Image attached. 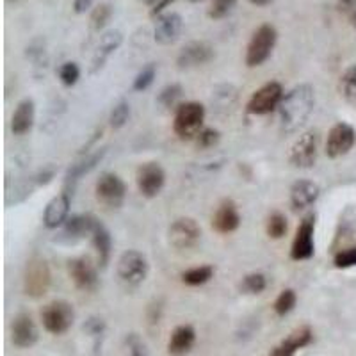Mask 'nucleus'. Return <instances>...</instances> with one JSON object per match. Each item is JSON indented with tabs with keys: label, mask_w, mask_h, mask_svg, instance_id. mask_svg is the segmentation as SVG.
I'll list each match as a JSON object with an SVG mask.
<instances>
[{
	"label": "nucleus",
	"mask_w": 356,
	"mask_h": 356,
	"mask_svg": "<svg viewBox=\"0 0 356 356\" xmlns=\"http://www.w3.org/2000/svg\"><path fill=\"white\" fill-rule=\"evenodd\" d=\"M316 107V89L310 84L292 88L278 107L280 127L285 134H294L308 122Z\"/></svg>",
	"instance_id": "obj_1"
},
{
	"label": "nucleus",
	"mask_w": 356,
	"mask_h": 356,
	"mask_svg": "<svg viewBox=\"0 0 356 356\" xmlns=\"http://www.w3.org/2000/svg\"><path fill=\"white\" fill-rule=\"evenodd\" d=\"M205 122V107L200 102H186L177 107L173 120V130L182 141L198 138Z\"/></svg>",
	"instance_id": "obj_2"
},
{
	"label": "nucleus",
	"mask_w": 356,
	"mask_h": 356,
	"mask_svg": "<svg viewBox=\"0 0 356 356\" xmlns=\"http://www.w3.org/2000/svg\"><path fill=\"white\" fill-rule=\"evenodd\" d=\"M278 41V33L271 24H264L257 29L246 49V65L250 68L264 65L271 57Z\"/></svg>",
	"instance_id": "obj_3"
},
{
	"label": "nucleus",
	"mask_w": 356,
	"mask_h": 356,
	"mask_svg": "<svg viewBox=\"0 0 356 356\" xmlns=\"http://www.w3.org/2000/svg\"><path fill=\"white\" fill-rule=\"evenodd\" d=\"M118 278L122 280V284L130 289H136L143 284L150 271L148 260L138 250L125 251L120 260H118Z\"/></svg>",
	"instance_id": "obj_4"
},
{
	"label": "nucleus",
	"mask_w": 356,
	"mask_h": 356,
	"mask_svg": "<svg viewBox=\"0 0 356 356\" xmlns=\"http://www.w3.org/2000/svg\"><path fill=\"white\" fill-rule=\"evenodd\" d=\"M95 196H97L98 203L106 207L107 211H116L125 203L127 186L116 173L106 171L98 177L97 186H95Z\"/></svg>",
	"instance_id": "obj_5"
},
{
	"label": "nucleus",
	"mask_w": 356,
	"mask_h": 356,
	"mask_svg": "<svg viewBox=\"0 0 356 356\" xmlns=\"http://www.w3.org/2000/svg\"><path fill=\"white\" fill-rule=\"evenodd\" d=\"M284 86L280 82H267L262 88H259L255 93L251 95L250 102H248L246 111L248 114L253 116H266V114L275 113L280 107L282 100H284Z\"/></svg>",
	"instance_id": "obj_6"
},
{
	"label": "nucleus",
	"mask_w": 356,
	"mask_h": 356,
	"mask_svg": "<svg viewBox=\"0 0 356 356\" xmlns=\"http://www.w3.org/2000/svg\"><path fill=\"white\" fill-rule=\"evenodd\" d=\"M41 321H43V328L47 332L52 335H63L73 326L75 310L68 301H52L41 310Z\"/></svg>",
	"instance_id": "obj_7"
},
{
	"label": "nucleus",
	"mask_w": 356,
	"mask_h": 356,
	"mask_svg": "<svg viewBox=\"0 0 356 356\" xmlns=\"http://www.w3.org/2000/svg\"><path fill=\"white\" fill-rule=\"evenodd\" d=\"M317 150H319L317 132L308 130L292 143L291 150H289V162L300 170H310L317 162Z\"/></svg>",
	"instance_id": "obj_8"
},
{
	"label": "nucleus",
	"mask_w": 356,
	"mask_h": 356,
	"mask_svg": "<svg viewBox=\"0 0 356 356\" xmlns=\"http://www.w3.org/2000/svg\"><path fill=\"white\" fill-rule=\"evenodd\" d=\"M24 287L25 294L38 300L43 298L50 287V269L41 257H33L27 262L24 275Z\"/></svg>",
	"instance_id": "obj_9"
},
{
	"label": "nucleus",
	"mask_w": 356,
	"mask_h": 356,
	"mask_svg": "<svg viewBox=\"0 0 356 356\" xmlns=\"http://www.w3.org/2000/svg\"><path fill=\"white\" fill-rule=\"evenodd\" d=\"M316 214H307L300 227L296 230L294 241L291 248V259L300 262V260H308L316 253Z\"/></svg>",
	"instance_id": "obj_10"
},
{
	"label": "nucleus",
	"mask_w": 356,
	"mask_h": 356,
	"mask_svg": "<svg viewBox=\"0 0 356 356\" xmlns=\"http://www.w3.org/2000/svg\"><path fill=\"white\" fill-rule=\"evenodd\" d=\"M202 239V228L193 218H178L168 230V241L177 250H191Z\"/></svg>",
	"instance_id": "obj_11"
},
{
	"label": "nucleus",
	"mask_w": 356,
	"mask_h": 356,
	"mask_svg": "<svg viewBox=\"0 0 356 356\" xmlns=\"http://www.w3.org/2000/svg\"><path fill=\"white\" fill-rule=\"evenodd\" d=\"M136 182H138L139 193L145 198H155L161 195L162 187L166 184V173L159 162H145L138 168Z\"/></svg>",
	"instance_id": "obj_12"
},
{
	"label": "nucleus",
	"mask_w": 356,
	"mask_h": 356,
	"mask_svg": "<svg viewBox=\"0 0 356 356\" xmlns=\"http://www.w3.org/2000/svg\"><path fill=\"white\" fill-rule=\"evenodd\" d=\"M356 143V132L349 123L340 122L332 127L326 141V155L330 159H339L349 154Z\"/></svg>",
	"instance_id": "obj_13"
},
{
	"label": "nucleus",
	"mask_w": 356,
	"mask_h": 356,
	"mask_svg": "<svg viewBox=\"0 0 356 356\" xmlns=\"http://www.w3.org/2000/svg\"><path fill=\"white\" fill-rule=\"evenodd\" d=\"M68 273L75 287L84 292H93L98 287V273L97 267L88 257H77L68 262Z\"/></svg>",
	"instance_id": "obj_14"
},
{
	"label": "nucleus",
	"mask_w": 356,
	"mask_h": 356,
	"mask_svg": "<svg viewBox=\"0 0 356 356\" xmlns=\"http://www.w3.org/2000/svg\"><path fill=\"white\" fill-rule=\"evenodd\" d=\"M216 57V50L205 41H191L184 47L177 57V65L180 70L196 68L211 63Z\"/></svg>",
	"instance_id": "obj_15"
},
{
	"label": "nucleus",
	"mask_w": 356,
	"mask_h": 356,
	"mask_svg": "<svg viewBox=\"0 0 356 356\" xmlns=\"http://www.w3.org/2000/svg\"><path fill=\"white\" fill-rule=\"evenodd\" d=\"M106 154H107L106 148H100V150L93 152V154H88L84 159H81L79 162L72 164L70 170L66 171V177H65V193H68V195L72 196L75 187H77L79 180H81L84 175L91 173V171L100 164L102 159L106 157Z\"/></svg>",
	"instance_id": "obj_16"
},
{
	"label": "nucleus",
	"mask_w": 356,
	"mask_h": 356,
	"mask_svg": "<svg viewBox=\"0 0 356 356\" xmlns=\"http://www.w3.org/2000/svg\"><path fill=\"white\" fill-rule=\"evenodd\" d=\"M40 339V333H38L36 324H34L33 317L22 312L18 314L11 324V340L13 344L20 349H29L33 348L34 344Z\"/></svg>",
	"instance_id": "obj_17"
},
{
	"label": "nucleus",
	"mask_w": 356,
	"mask_h": 356,
	"mask_svg": "<svg viewBox=\"0 0 356 356\" xmlns=\"http://www.w3.org/2000/svg\"><path fill=\"white\" fill-rule=\"evenodd\" d=\"M184 29V20L178 13H162L157 17L154 29V38L159 44H171L180 38Z\"/></svg>",
	"instance_id": "obj_18"
},
{
	"label": "nucleus",
	"mask_w": 356,
	"mask_h": 356,
	"mask_svg": "<svg viewBox=\"0 0 356 356\" xmlns=\"http://www.w3.org/2000/svg\"><path fill=\"white\" fill-rule=\"evenodd\" d=\"M70 203H72V196L63 191L61 195L54 196L43 212V225L49 230H56V228L63 227L66 219L70 218Z\"/></svg>",
	"instance_id": "obj_19"
},
{
	"label": "nucleus",
	"mask_w": 356,
	"mask_h": 356,
	"mask_svg": "<svg viewBox=\"0 0 356 356\" xmlns=\"http://www.w3.org/2000/svg\"><path fill=\"white\" fill-rule=\"evenodd\" d=\"M314 342V332L310 326H301L285 337L278 346L271 349L269 356H296V353Z\"/></svg>",
	"instance_id": "obj_20"
},
{
	"label": "nucleus",
	"mask_w": 356,
	"mask_h": 356,
	"mask_svg": "<svg viewBox=\"0 0 356 356\" xmlns=\"http://www.w3.org/2000/svg\"><path fill=\"white\" fill-rule=\"evenodd\" d=\"M98 219L93 214H73L63 225V239L68 243H77L86 235L93 234Z\"/></svg>",
	"instance_id": "obj_21"
},
{
	"label": "nucleus",
	"mask_w": 356,
	"mask_h": 356,
	"mask_svg": "<svg viewBox=\"0 0 356 356\" xmlns=\"http://www.w3.org/2000/svg\"><path fill=\"white\" fill-rule=\"evenodd\" d=\"M122 43H123V34L120 33V31H116V29L102 34L97 54H95L91 66H89V73H93L95 75V73L100 72V70L104 68V65H106L107 59H109L111 54L116 52V50L122 47Z\"/></svg>",
	"instance_id": "obj_22"
},
{
	"label": "nucleus",
	"mask_w": 356,
	"mask_h": 356,
	"mask_svg": "<svg viewBox=\"0 0 356 356\" xmlns=\"http://www.w3.org/2000/svg\"><path fill=\"white\" fill-rule=\"evenodd\" d=\"M241 227V214L239 209L232 200H225L218 207L214 218H212V228L218 234H232Z\"/></svg>",
	"instance_id": "obj_23"
},
{
	"label": "nucleus",
	"mask_w": 356,
	"mask_h": 356,
	"mask_svg": "<svg viewBox=\"0 0 356 356\" xmlns=\"http://www.w3.org/2000/svg\"><path fill=\"white\" fill-rule=\"evenodd\" d=\"M321 189L312 180H298L291 187V205L296 212L305 211L317 202Z\"/></svg>",
	"instance_id": "obj_24"
},
{
	"label": "nucleus",
	"mask_w": 356,
	"mask_h": 356,
	"mask_svg": "<svg viewBox=\"0 0 356 356\" xmlns=\"http://www.w3.org/2000/svg\"><path fill=\"white\" fill-rule=\"evenodd\" d=\"M196 344V332L191 324H180L171 332L168 353L171 356H187Z\"/></svg>",
	"instance_id": "obj_25"
},
{
	"label": "nucleus",
	"mask_w": 356,
	"mask_h": 356,
	"mask_svg": "<svg viewBox=\"0 0 356 356\" xmlns=\"http://www.w3.org/2000/svg\"><path fill=\"white\" fill-rule=\"evenodd\" d=\"M34 118H36V106L34 100L31 98H24L17 106L15 113L11 118V130L15 136H24V134L31 132L34 125Z\"/></svg>",
	"instance_id": "obj_26"
},
{
	"label": "nucleus",
	"mask_w": 356,
	"mask_h": 356,
	"mask_svg": "<svg viewBox=\"0 0 356 356\" xmlns=\"http://www.w3.org/2000/svg\"><path fill=\"white\" fill-rule=\"evenodd\" d=\"M91 239H93V246L98 253V264H100L102 269H106L111 260V253H113V239H111L109 230L104 222H97V227L91 234Z\"/></svg>",
	"instance_id": "obj_27"
},
{
	"label": "nucleus",
	"mask_w": 356,
	"mask_h": 356,
	"mask_svg": "<svg viewBox=\"0 0 356 356\" xmlns=\"http://www.w3.org/2000/svg\"><path fill=\"white\" fill-rule=\"evenodd\" d=\"M214 276V267L212 266H198L193 269H187L182 273V282L189 287H200V285L211 282Z\"/></svg>",
	"instance_id": "obj_28"
},
{
	"label": "nucleus",
	"mask_w": 356,
	"mask_h": 356,
	"mask_svg": "<svg viewBox=\"0 0 356 356\" xmlns=\"http://www.w3.org/2000/svg\"><path fill=\"white\" fill-rule=\"evenodd\" d=\"M340 95L351 104H356V65H351L340 75L339 81Z\"/></svg>",
	"instance_id": "obj_29"
},
{
	"label": "nucleus",
	"mask_w": 356,
	"mask_h": 356,
	"mask_svg": "<svg viewBox=\"0 0 356 356\" xmlns=\"http://www.w3.org/2000/svg\"><path fill=\"white\" fill-rule=\"evenodd\" d=\"M296 303H298V296H296L294 289H284V291L280 292L278 298H276L273 308H275L276 316L285 317L287 314H291L294 310Z\"/></svg>",
	"instance_id": "obj_30"
},
{
	"label": "nucleus",
	"mask_w": 356,
	"mask_h": 356,
	"mask_svg": "<svg viewBox=\"0 0 356 356\" xmlns=\"http://www.w3.org/2000/svg\"><path fill=\"white\" fill-rule=\"evenodd\" d=\"M267 287V280L262 273H250L243 278L241 282L239 289L241 292L244 294H250V296H257V294H262Z\"/></svg>",
	"instance_id": "obj_31"
},
{
	"label": "nucleus",
	"mask_w": 356,
	"mask_h": 356,
	"mask_svg": "<svg viewBox=\"0 0 356 356\" xmlns=\"http://www.w3.org/2000/svg\"><path fill=\"white\" fill-rule=\"evenodd\" d=\"M289 230V221L282 212H273L266 222V232L271 239H282Z\"/></svg>",
	"instance_id": "obj_32"
},
{
	"label": "nucleus",
	"mask_w": 356,
	"mask_h": 356,
	"mask_svg": "<svg viewBox=\"0 0 356 356\" xmlns=\"http://www.w3.org/2000/svg\"><path fill=\"white\" fill-rule=\"evenodd\" d=\"M184 97V89L180 84H168L166 88L161 89L159 93L157 102L162 107H175L178 102L182 100Z\"/></svg>",
	"instance_id": "obj_33"
},
{
	"label": "nucleus",
	"mask_w": 356,
	"mask_h": 356,
	"mask_svg": "<svg viewBox=\"0 0 356 356\" xmlns=\"http://www.w3.org/2000/svg\"><path fill=\"white\" fill-rule=\"evenodd\" d=\"M155 75H157V66H155L154 63L146 65L145 68L136 75V79H134V84H132L134 91H146V89L154 84Z\"/></svg>",
	"instance_id": "obj_34"
},
{
	"label": "nucleus",
	"mask_w": 356,
	"mask_h": 356,
	"mask_svg": "<svg viewBox=\"0 0 356 356\" xmlns=\"http://www.w3.org/2000/svg\"><path fill=\"white\" fill-rule=\"evenodd\" d=\"M57 75H59V81L66 86V88H72V86L77 84V81L81 79V68L77 66V63H63L57 70Z\"/></svg>",
	"instance_id": "obj_35"
},
{
	"label": "nucleus",
	"mask_w": 356,
	"mask_h": 356,
	"mask_svg": "<svg viewBox=\"0 0 356 356\" xmlns=\"http://www.w3.org/2000/svg\"><path fill=\"white\" fill-rule=\"evenodd\" d=\"M111 17H113V6L107 4V2L98 4L97 8L93 9V13H91V27H93L95 31H102V29L109 24Z\"/></svg>",
	"instance_id": "obj_36"
},
{
	"label": "nucleus",
	"mask_w": 356,
	"mask_h": 356,
	"mask_svg": "<svg viewBox=\"0 0 356 356\" xmlns=\"http://www.w3.org/2000/svg\"><path fill=\"white\" fill-rule=\"evenodd\" d=\"M130 118V106L129 102L122 100L118 102L116 106H114V109L111 111V116H109V123L113 129H122V127L127 125V122H129Z\"/></svg>",
	"instance_id": "obj_37"
},
{
	"label": "nucleus",
	"mask_w": 356,
	"mask_h": 356,
	"mask_svg": "<svg viewBox=\"0 0 356 356\" xmlns=\"http://www.w3.org/2000/svg\"><path fill=\"white\" fill-rule=\"evenodd\" d=\"M235 6H237V0H212L211 8H209V17L212 20H221L234 11Z\"/></svg>",
	"instance_id": "obj_38"
},
{
	"label": "nucleus",
	"mask_w": 356,
	"mask_h": 356,
	"mask_svg": "<svg viewBox=\"0 0 356 356\" xmlns=\"http://www.w3.org/2000/svg\"><path fill=\"white\" fill-rule=\"evenodd\" d=\"M219 139H221L219 130L203 129L202 132L198 134V138H196V145H198V148H202V150H207V148H212V146L218 145Z\"/></svg>",
	"instance_id": "obj_39"
},
{
	"label": "nucleus",
	"mask_w": 356,
	"mask_h": 356,
	"mask_svg": "<svg viewBox=\"0 0 356 356\" xmlns=\"http://www.w3.org/2000/svg\"><path fill=\"white\" fill-rule=\"evenodd\" d=\"M333 264L335 267L339 269H349V267H355L356 266V246L348 248L344 251H339L333 259Z\"/></svg>",
	"instance_id": "obj_40"
},
{
	"label": "nucleus",
	"mask_w": 356,
	"mask_h": 356,
	"mask_svg": "<svg viewBox=\"0 0 356 356\" xmlns=\"http://www.w3.org/2000/svg\"><path fill=\"white\" fill-rule=\"evenodd\" d=\"M127 346H129L130 356H148L146 344L141 340V337L136 335V333H130L127 337Z\"/></svg>",
	"instance_id": "obj_41"
},
{
	"label": "nucleus",
	"mask_w": 356,
	"mask_h": 356,
	"mask_svg": "<svg viewBox=\"0 0 356 356\" xmlns=\"http://www.w3.org/2000/svg\"><path fill=\"white\" fill-rule=\"evenodd\" d=\"M54 177H56V168L47 166V168H43V170H40L36 175H34V180H36L38 186H47V184L52 182Z\"/></svg>",
	"instance_id": "obj_42"
},
{
	"label": "nucleus",
	"mask_w": 356,
	"mask_h": 356,
	"mask_svg": "<svg viewBox=\"0 0 356 356\" xmlns=\"http://www.w3.org/2000/svg\"><path fill=\"white\" fill-rule=\"evenodd\" d=\"M84 330H88L91 335H102V333H104V321L89 319L88 324H84Z\"/></svg>",
	"instance_id": "obj_43"
},
{
	"label": "nucleus",
	"mask_w": 356,
	"mask_h": 356,
	"mask_svg": "<svg viewBox=\"0 0 356 356\" xmlns=\"http://www.w3.org/2000/svg\"><path fill=\"white\" fill-rule=\"evenodd\" d=\"M175 0H159L157 4L154 6V8H152V11H150V15L152 17H161L162 13H166V9L170 8L171 4H173Z\"/></svg>",
	"instance_id": "obj_44"
},
{
	"label": "nucleus",
	"mask_w": 356,
	"mask_h": 356,
	"mask_svg": "<svg viewBox=\"0 0 356 356\" xmlns=\"http://www.w3.org/2000/svg\"><path fill=\"white\" fill-rule=\"evenodd\" d=\"M95 0H73V11L77 13V15H84L86 11L91 9Z\"/></svg>",
	"instance_id": "obj_45"
},
{
	"label": "nucleus",
	"mask_w": 356,
	"mask_h": 356,
	"mask_svg": "<svg viewBox=\"0 0 356 356\" xmlns=\"http://www.w3.org/2000/svg\"><path fill=\"white\" fill-rule=\"evenodd\" d=\"M337 9L342 13H351L353 9H356V0H339Z\"/></svg>",
	"instance_id": "obj_46"
},
{
	"label": "nucleus",
	"mask_w": 356,
	"mask_h": 356,
	"mask_svg": "<svg viewBox=\"0 0 356 356\" xmlns=\"http://www.w3.org/2000/svg\"><path fill=\"white\" fill-rule=\"evenodd\" d=\"M251 4L257 6V8H266V6H269L273 2V0H250Z\"/></svg>",
	"instance_id": "obj_47"
},
{
	"label": "nucleus",
	"mask_w": 356,
	"mask_h": 356,
	"mask_svg": "<svg viewBox=\"0 0 356 356\" xmlns=\"http://www.w3.org/2000/svg\"><path fill=\"white\" fill-rule=\"evenodd\" d=\"M349 22H351L353 27H356V9H353V11L349 13Z\"/></svg>",
	"instance_id": "obj_48"
},
{
	"label": "nucleus",
	"mask_w": 356,
	"mask_h": 356,
	"mask_svg": "<svg viewBox=\"0 0 356 356\" xmlns=\"http://www.w3.org/2000/svg\"><path fill=\"white\" fill-rule=\"evenodd\" d=\"M143 2H145V4H146V6H152V8H154V6H155V4H157L159 0H143Z\"/></svg>",
	"instance_id": "obj_49"
},
{
	"label": "nucleus",
	"mask_w": 356,
	"mask_h": 356,
	"mask_svg": "<svg viewBox=\"0 0 356 356\" xmlns=\"http://www.w3.org/2000/svg\"><path fill=\"white\" fill-rule=\"evenodd\" d=\"M191 4H198V2H202V0H189Z\"/></svg>",
	"instance_id": "obj_50"
},
{
	"label": "nucleus",
	"mask_w": 356,
	"mask_h": 356,
	"mask_svg": "<svg viewBox=\"0 0 356 356\" xmlns=\"http://www.w3.org/2000/svg\"><path fill=\"white\" fill-rule=\"evenodd\" d=\"M8 2H15V0H8Z\"/></svg>",
	"instance_id": "obj_51"
}]
</instances>
